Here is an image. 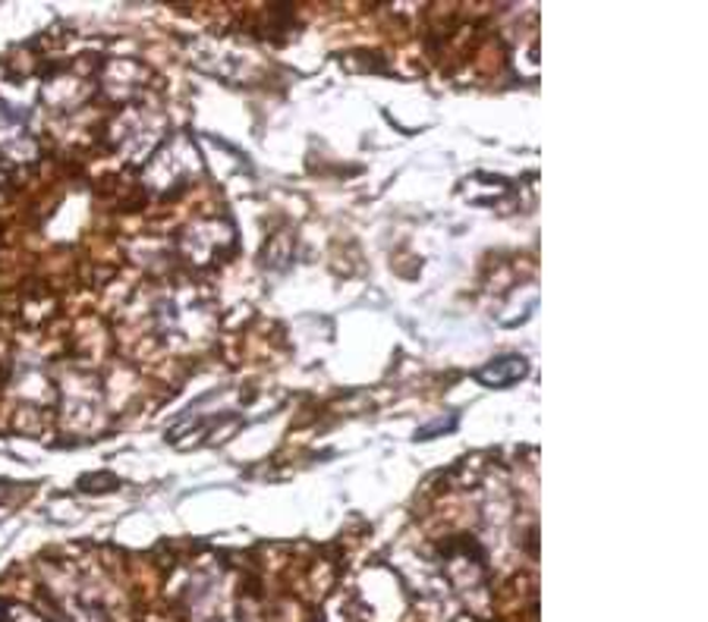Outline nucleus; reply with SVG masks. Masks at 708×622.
<instances>
[{
    "instance_id": "f257e3e1",
    "label": "nucleus",
    "mask_w": 708,
    "mask_h": 622,
    "mask_svg": "<svg viewBox=\"0 0 708 622\" xmlns=\"http://www.w3.org/2000/svg\"><path fill=\"white\" fill-rule=\"evenodd\" d=\"M529 374V362L520 359V355H501V359H495L491 365H485L479 371V381L488 387H507V384H517Z\"/></svg>"
}]
</instances>
